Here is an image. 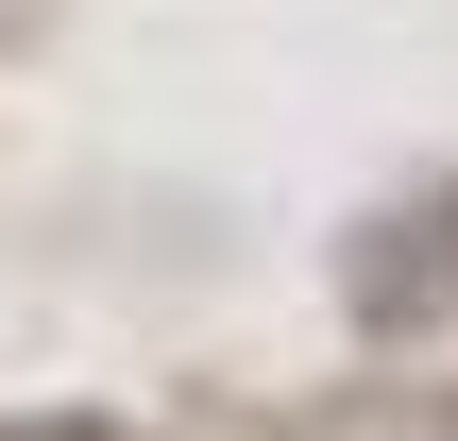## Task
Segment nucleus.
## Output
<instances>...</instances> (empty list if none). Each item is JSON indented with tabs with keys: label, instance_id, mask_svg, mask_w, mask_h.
<instances>
[{
	"label": "nucleus",
	"instance_id": "nucleus-1",
	"mask_svg": "<svg viewBox=\"0 0 458 441\" xmlns=\"http://www.w3.org/2000/svg\"><path fill=\"white\" fill-rule=\"evenodd\" d=\"M323 289H340V323H357V340H442V323H458V170L391 187V204H357V221H340V255H323Z\"/></svg>",
	"mask_w": 458,
	"mask_h": 441
},
{
	"label": "nucleus",
	"instance_id": "nucleus-2",
	"mask_svg": "<svg viewBox=\"0 0 458 441\" xmlns=\"http://www.w3.org/2000/svg\"><path fill=\"white\" fill-rule=\"evenodd\" d=\"M0 441H102V425H0Z\"/></svg>",
	"mask_w": 458,
	"mask_h": 441
}]
</instances>
